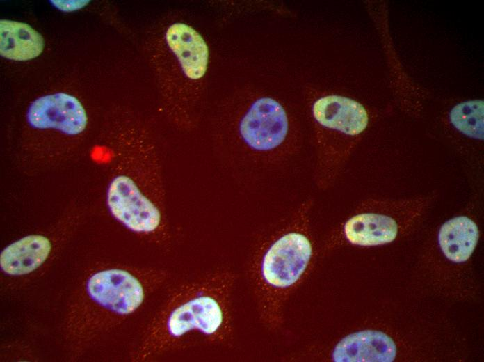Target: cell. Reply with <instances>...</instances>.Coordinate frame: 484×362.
<instances>
[{
	"mask_svg": "<svg viewBox=\"0 0 484 362\" xmlns=\"http://www.w3.org/2000/svg\"><path fill=\"white\" fill-rule=\"evenodd\" d=\"M283 107L271 97H260L248 108L239 123V133L252 149L267 151L279 146L288 132Z\"/></svg>",
	"mask_w": 484,
	"mask_h": 362,
	"instance_id": "6",
	"label": "cell"
},
{
	"mask_svg": "<svg viewBox=\"0 0 484 362\" xmlns=\"http://www.w3.org/2000/svg\"><path fill=\"white\" fill-rule=\"evenodd\" d=\"M51 3L58 9L65 11V12H70V11H73L76 10H79L80 8H83L86 5H87L90 1H86V0H78V1H60V0H57V1H50Z\"/></svg>",
	"mask_w": 484,
	"mask_h": 362,
	"instance_id": "15",
	"label": "cell"
},
{
	"mask_svg": "<svg viewBox=\"0 0 484 362\" xmlns=\"http://www.w3.org/2000/svg\"><path fill=\"white\" fill-rule=\"evenodd\" d=\"M312 255L309 238L300 231H289L269 245L250 270L260 317L268 326L279 324L284 303L306 276Z\"/></svg>",
	"mask_w": 484,
	"mask_h": 362,
	"instance_id": "2",
	"label": "cell"
},
{
	"mask_svg": "<svg viewBox=\"0 0 484 362\" xmlns=\"http://www.w3.org/2000/svg\"><path fill=\"white\" fill-rule=\"evenodd\" d=\"M87 291L95 301L120 315L134 313L145 298L141 281L127 270L121 269L95 273L88 281Z\"/></svg>",
	"mask_w": 484,
	"mask_h": 362,
	"instance_id": "7",
	"label": "cell"
},
{
	"mask_svg": "<svg viewBox=\"0 0 484 362\" xmlns=\"http://www.w3.org/2000/svg\"><path fill=\"white\" fill-rule=\"evenodd\" d=\"M234 283L232 272L216 270L173 288L153 332L156 349H177L197 335L206 343L227 341Z\"/></svg>",
	"mask_w": 484,
	"mask_h": 362,
	"instance_id": "1",
	"label": "cell"
},
{
	"mask_svg": "<svg viewBox=\"0 0 484 362\" xmlns=\"http://www.w3.org/2000/svg\"><path fill=\"white\" fill-rule=\"evenodd\" d=\"M396 355L394 340L383 332L364 330L348 335L334 347L336 362H391Z\"/></svg>",
	"mask_w": 484,
	"mask_h": 362,
	"instance_id": "10",
	"label": "cell"
},
{
	"mask_svg": "<svg viewBox=\"0 0 484 362\" xmlns=\"http://www.w3.org/2000/svg\"><path fill=\"white\" fill-rule=\"evenodd\" d=\"M51 249L50 241L42 235L24 237L8 245L1 251V268L10 275L31 273L46 260Z\"/></svg>",
	"mask_w": 484,
	"mask_h": 362,
	"instance_id": "11",
	"label": "cell"
},
{
	"mask_svg": "<svg viewBox=\"0 0 484 362\" xmlns=\"http://www.w3.org/2000/svg\"><path fill=\"white\" fill-rule=\"evenodd\" d=\"M417 196L398 200H376L378 211L359 212L349 218L342 231L350 244L362 246H378L393 242L399 235L401 221H412L419 214L396 218L395 214L410 206Z\"/></svg>",
	"mask_w": 484,
	"mask_h": 362,
	"instance_id": "4",
	"label": "cell"
},
{
	"mask_svg": "<svg viewBox=\"0 0 484 362\" xmlns=\"http://www.w3.org/2000/svg\"><path fill=\"white\" fill-rule=\"evenodd\" d=\"M449 120L460 133L476 140L483 139V103L479 100L456 104L451 110Z\"/></svg>",
	"mask_w": 484,
	"mask_h": 362,
	"instance_id": "14",
	"label": "cell"
},
{
	"mask_svg": "<svg viewBox=\"0 0 484 362\" xmlns=\"http://www.w3.org/2000/svg\"><path fill=\"white\" fill-rule=\"evenodd\" d=\"M315 120L328 129L348 136H356L367 127L369 115L359 102L339 95H327L313 104Z\"/></svg>",
	"mask_w": 484,
	"mask_h": 362,
	"instance_id": "9",
	"label": "cell"
},
{
	"mask_svg": "<svg viewBox=\"0 0 484 362\" xmlns=\"http://www.w3.org/2000/svg\"><path fill=\"white\" fill-rule=\"evenodd\" d=\"M27 120L34 128H53L75 135L85 129L88 118L78 99L65 93H57L34 100L28 109Z\"/></svg>",
	"mask_w": 484,
	"mask_h": 362,
	"instance_id": "8",
	"label": "cell"
},
{
	"mask_svg": "<svg viewBox=\"0 0 484 362\" xmlns=\"http://www.w3.org/2000/svg\"><path fill=\"white\" fill-rule=\"evenodd\" d=\"M42 36L29 24L16 21H0L1 56L14 61H28L43 51Z\"/></svg>",
	"mask_w": 484,
	"mask_h": 362,
	"instance_id": "13",
	"label": "cell"
},
{
	"mask_svg": "<svg viewBox=\"0 0 484 362\" xmlns=\"http://www.w3.org/2000/svg\"><path fill=\"white\" fill-rule=\"evenodd\" d=\"M107 204L111 214L132 231L151 233L160 225L159 209L127 176L119 175L112 180L107 192Z\"/></svg>",
	"mask_w": 484,
	"mask_h": 362,
	"instance_id": "5",
	"label": "cell"
},
{
	"mask_svg": "<svg viewBox=\"0 0 484 362\" xmlns=\"http://www.w3.org/2000/svg\"><path fill=\"white\" fill-rule=\"evenodd\" d=\"M479 239L476 222L467 216L455 217L440 227L437 241L441 251L449 260L467 261L474 251Z\"/></svg>",
	"mask_w": 484,
	"mask_h": 362,
	"instance_id": "12",
	"label": "cell"
},
{
	"mask_svg": "<svg viewBox=\"0 0 484 362\" xmlns=\"http://www.w3.org/2000/svg\"><path fill=\"white\" fill-rule=\"evenodd\" d=\"M163 38L169 56L171 96L177 93L188 97L203 92L209 58L204 38L182 22L170 24Z\"/></svg>",
	"mask_w": 484,
	"mask_h": 362,
	"instance_id": "3",
	"label": "cell"
}]
</instances>
